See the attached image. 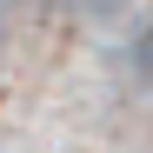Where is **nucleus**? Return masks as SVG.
Here are the masks:
<instances>
[{
  "instance_id": "7ed1b4c3",
  "label": "nucleus",
  "mask_w": 153,
  "mask_h": 153,
  "mask_svg": "<svg viewBox=\"0 0 153 153\" xmlns=\"http://www.w3.org/2000/svg\"><path fill=\"white\" fill-rule=\"evenodd\" d=\"M0 40H7V20H0Z\"/></svg>"
},
{
  "instance_id": "f257e3e1",
  "label": "nucleus",
  "mask_w": 153,
  "mask_h": 153,
  "mask_svg": "<svg viewBox=\"0 0 153 153\" xmlns=\"http://www.w3.org/2000/svg\"><path fill=\"white\" fill-rule=\"evenodd\" d=\"M126 73H133L140 87H153V20H140L133 40H126Z\"/></svg>"
},
{
  "instance_id": "f03ea898",
  "label": "nucleus",
  "mask_w": 153,
  "mask_h": 153,
  "mask_svg": "<svg viewBox=\"0 0 153 153\" xmlns=\"http://www.w3.org/2000/svg\"><path fill=\"white\" fill-rule=\"evenodd\" d=\"M126 0H73V13H120Z\"/></svg>"
}]
</instances>
